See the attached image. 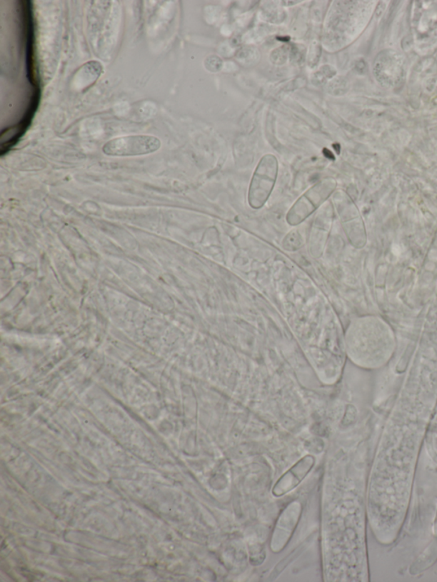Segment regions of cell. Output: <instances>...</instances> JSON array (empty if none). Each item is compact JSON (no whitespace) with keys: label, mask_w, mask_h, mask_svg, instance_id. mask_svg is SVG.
<instances>
[{"label":"cell","mask_w":437,"mask_h":582,"mask_svg":"<svg viewBox=\"0 0 437 582\" xmlns=\"http://www.w3.org/2000/svg\"><path fill=\"white\" fill-rule=\"evenodd\" d=\"M324 154H325L326 156L329 157L330 159H334L333 156H332V153L331 151H328L327 149H325Z\"/></svg>","instance_id":"obj_3"},{"label":"cell","mask_w":437,"mask_h":582,"mask_svg":"<svg viewBox=\"0 0 437 582\" xmlns=\"http://www.w3.org/2000/svg\"><path fill=\"white\" fill-rule=\"evenodd\" d=\"M278 174V161L272 155L263 157L258 165L248 191V202L253 208H261L269 198Z\"/></svg>","instance_id":"obj_1"},{"label":"cell","mask_w":437,"mask_h":582,"mask_svg":"<svg viewBox=\"0 0 437 582\" xmlns=\"http://www.w3.org/2000/svg\"><path fill=\"white\" fill-rule=\"evenodd\" d=\"M161 141L151 135H130L109 140L103 147L109 156H139L151 154L159 150Z\"/></svg>","instance_id":"obj_2"}]
</instances>
